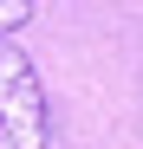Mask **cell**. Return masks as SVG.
<instances>
[{
	"instance_id": "obj_1",
	"label": "cell",
	"mask_w": 143,
	"mask_h": 149,
	"mask_svg": "<svg viewBox=\"0 0 143 149\" xmlns=\"http://www.w3.org/2000/svg\"><path fill=\"white\" fill-rule=\"evenodd\" d=\"M26 19H33V0H0V149H52L39 65L20 52Z\"/></svg>"
}]
</instances>
